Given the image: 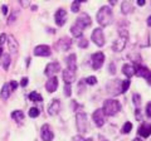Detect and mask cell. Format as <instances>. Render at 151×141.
I'll list each match as a JSON object with an SVG mask.
<instances>
[{
  "label": "cell",
  "instance_id": "obj_5",
  "mask_svg": "<svg viewBox=\"0 0 151 141\" xmlns=\"http://www.w3.org/2000/svg\"><path fill=\"white\" fill-rule=\"evenodd\" d=\"M76 121H77V129L81 134H84L88 129V122H87V115L84 112H78L76 115Z\"/></svg>",
  "mask_w": 151,
  "mask_h": 141
},
{
  "label": "cell",
  "instance_id": "obj_37",
  "mask_svg": "<svg viewBox=\"0 0 151 141\" xmlns=\"http://www.w3.org/2000/svg\"><path fill=\"white\" fill-rule=\"evenodd\" d=\"M9 84H10V90H12V92L17 90V87H18V83H17L15 81H10V83H9Z\"/></svg>",
  "mask_w": 151,
  "mask_h": 141
},
{
  "label": "cell",
  "instance_id": "obj_6",
  "mask_svg": "<svg viewBox=\"0 0 151 141\" xmlns=\"http://www.w3.org/2000/svg\"><path fill=\"white\" fill-rule=\"evenodd\" d=\"M91 62H92V68L93 69H100L102 68L103 63H105V54L102 52H96L91 55Z\"/></svg>",
  "mask_w": 151,
  "mask_h": 141
},
{
  "label": "cell",
  "instance_id": "obj_43",
  "mask_svg": "<svg viewBox=\"0 0 151 141\" xmlns=\"http://www.w3.org/2000/svg\"><path fill=\"white\" fill-rule=\"evenodd\" d=\"M20 4H22L23 6H29V5H30L29 1H20Z\"/></svg>",
  "mask_w": 151,
  "mask_h": 141
},
{
  "label": "cell",
  "instance_id": "obj_15",
  "mask_svg": "<svg viewBox=\"0 0 151 141\" xmlns=\"http://www.w3.org/2000/svg\"><path fill=\"white\" fill-rule=\"evenodd\" d=\"M57 88H58V79H57V77H50L48 81H47L45 83V90L48 91L49 93H53Z\"/></svg>",
  "mask_w": 151,
  "mask_h": 141
},
{
  "label": "cell",
  "instance_id": "obj_42",
  "mask_svg": "<svg viewBox=\"0 0 151 141\" xmlns=\"http://www.w3.org/2000/svg\"><path fill=\"white\" fill-rule=\"evenodd\" d=\"M135 116H136V119L137 120H141V115H140V110L139 109H137V111L135 112Z\"/></svg>",
  "mask_w": 151,
  "mask_h": 141
},
{
  "label": "cell",
  "instance_id": "obj_34",
  "mask_svg": "<svg viewBox=\"0 0 151 141\" xmlns=\"http://www.w3.org/2000/svg\"><path fill=\"white\" fill-rule=\"evenodd\" d=\"M64 95L67 97H70V95H72V87H70V84H64Z\"/></svg>",
  "mask_w": 151,
  "mask_h": 141
},
{
  "label": "cell",
  "instance_id": "obj_28",
  "mask_svg": "<svg viewBox=\"0 0 151 141\" xmlns=\"http://www.w3.org/2000/svg\"><path fill=\"white\" fill-rule=\"evenodd\" d=\"M9 64H10V55L5 54V55H4V58H3V68L5 70H8Z\"/></svg>",
  "mask_w": 151,
  "mask_h": 141
},
{
  "label": "cell",
  "instance_id": "obj_3",
  "mask_svg": "<svg viewBox=\"0 0 151 141\" xmlns=\"http://www.w3.org/2000/svg\"><path fill=\"white\" fill-rule=\"evenodd\" d=\"M102 111L106 116H113L121 111V103L117 100H106L103 102Z\"/></svg>",
  "mask_w": 151,
  "mask_h": 141
},
{
  "label": "cell",
  "instance_id": "obj_39",
  "mask_svg": "<svg viewBox=\"0 0 151 141\" xmlns=\"http://www.w3.org/2000/svg\"><path fill=\"white\" fill-rule=\"evenodd\" d=\"M73 141H86V140H84L81 135H78V136H74V137H73Z\"/></svg>",
  "mask_w": 151,
  "mask_h": 141
},
{
  "label": "cell",
  "instance_id": "obj_50",
  "mask_svg": "<svg viewBox=\"0 0 151 141\" xmlns=\"http://www.w3.org/2000/svg\"><path fill=\"white\" fill-rule=\"evenodd\" d=\"M132 141H142V140H140V139H134Z\"/></svg>",
  "mask_w": 151,
  "mask_h": 141
},
{
  "label": "cell",
  "instance_id": "obj_22",
  "mask_svg": "<svg viewBox=\"0 0 151 141\" xmlns=\"http://www.w3.org/2000/svg\"><path fill=\"white\" fill-rule=\"evenodd\" d=\"M10 93H12L10 84H9V83H5V84L3 86V88H1V92H0V97H1V100H3V101L8 100L9 96H10Z\"/></svg>",
  "mask_w": 151,
  "mask_h": 141
},
{
  "label": "cell",
  "instance_id": "obj_47",
  "mask_svg": "<svg viewBox=\"0 0 151 141\" xmlns=\"http://www.w3.org/2000/svg\"><path fill=\"white\" fill-rule=\"evenodd\" d=\"M110 4H111V5H115L116 1H115V0H110Z\"/></svg>",
  "mask_w": 151,
  "mask_h": 141
},
{
  "label": "cell",
  "instance_id": "obj_29",
  "mask_svg": "<svg viewBox=\"0 0 151 141\" xmlns=\"http://www.w3.org/2000/svg\"><path fill=\"white\" fill-rule=\"evenodd\" d=\"M132 100H134L135 106L139 109L140 105H141V96L139 95V93H134V95H132Z\"/></svg>",
  "mask_w": 151,
  "mask_h": 141
},
{
  "label": "cell",
  "instance_id": "obj_14",
  "mask_svg": "<svg viewBox=\"0 0 151 141\" xmlns=\"http://www.w3.org/2000/svg\"><path fill=\"white\" fill-rule=\"evenodd\" d=\"M40 136H42V140H43V141H52V140H53L54 134L52 132L49 125H43V126H42Z\"/></svg>",
  "mask_w": 151,
  "mask_h": 141
},
{
  "label": "cell",
  "instance_id": "obj_49",
  "mask_svg": "<svg viewBox=\"0 0 151 141\" xmlns=\"http://www.w3.org/2000/svg\"><path fill=\"white\" fill-rule=\"evenodd\" d=\"M147 83H149V84H150V86H151V77L149 78V81H147Z\"/></svg>",
  "mask_w": 151,
  "mask_h": 141
},
{
  "label": "cell",
  "instance_id": "obj_33",
  "mask_svg": "<svg viewBox=\"0 0 151 141\" xmlns=\"http://www.w3.org/2000/svg\"><path fill=\"white\" fill-rule=\"evenodd\" d=\"M78 47L79 48H87L88 47V40L86 38H81L78 42Z\"/></svg>",
  "mask_w": 151,
  "mask_h": 141
},
{
  "label": "cell",
  "instance_id": "obj_13",
  "mask_svg": "<svg viewBox=\"0 0 151 141\" xmlns=\"http://www.w3.org/2000/svg\"><path fill=\"white\" fill-rule=\"evenodd\" d=\"M54 47H55V49L62 50V52L68 50V49L70 48V39L67 38V37H64V38H60V39L54 44Z\"/></svg>",
  "mask_w": 151,
  "mask_h": 141
},
{
  "label": "cell",
  "instance_id": "obj_38",
  "mask_svg": "<svg viewBox=\"0 0 151 141\" xmlns=\"http://www.w3.org/2000/svg\"><path fill=\"white\" fill-rule=\"evenodd\" d=\"M28 81H29V79H28L27 77L22 78V81H20V86H22V87H25L27 84H28Z\"/></svg>",
  "mask_w": 151,
  "mask_h": 141
},
{
  "label": "cell",
  "instance_id": "obj_17",
  "mask_svg": "<svg viewBox=\"0 0 151 141\" xmlns=\"http://www.w3.org/2000/svg\"><path fill=\"white\" fill-rule=\"evenodd\" d=\"M59 110H60V102H59V100H53L50 102V105L48 106V114L50 116L57 115L59 112Z\"/></svg>",
  "mask_w": 151,
  "mask_h": 141
},
{
  "label": "cell",
  "instance_id": "obj_19",
  "mask_svg": "<svg viewBox=\"0 0 151 141\" xmlns=\"http://www.w3.org/2000/svg\"><path fill=\"white\" fill-rule=\"evenodd\" d=\"M8 47H9V50H10L13 54H17V53H18V50H19V44H18L17 39L14 38L13 35H9V37H8Z\"/></svg>",
  "mask_w": 151,
  "mask_h": 141
},
{
  "label": "cell",
  "instance_id": "obj_45",
  "mask_svg": "<svg viewBox=\"0 0 151 141\" xmlns=\"http://www.w3.org/2000/svg\"><path fill=\"white\" fill-rule=\"evenodd\" d=\"M147 25H149V27H151V15L147 18Z\"/></svg>",
  "mask_w": 151,
  "mask_h": 141
},
{
  "label": "cell",
  "instance_id": "obj_36",
  "mask_svg": "<svg viewBox=\"0 0 151 141\" xmlns=\"http://www.w3.org/2000/svg\"><path fill=\"white\" fill-rule=\"evenodd\" d=\"M146 115H147V117L151 119V102H149L147 106H146Z\"/></svg>",
  "mask_w": 151,
  "mask_h": 141
},
{
  "label": "cell",
  "instance_id": "obj_35",
  "mask_svg": "<svg viewBox=\"0 0 151 141\" xmlns=\"http://www.w3.org/2000/svg\"><path fill=\"white\" fill-rule=\"evenodd\" d=\"M8 40V35L5 33H3V34H0V45H3L5 42Z\"/></svg>",
  "mask_w": 151,
  "mask_h": 141
},
{
  "label": "cell",
  "instance_id": "obj_41",
  "mask_svg": "<svg viewBox=\"0 0 151 141\" xmlns=\"http://www.w3.org/2000/svg\"><path fill=\"white\" fill-rule=\"evenodd\" d=\"M1 10H3L4 15H6V14H8V6H6V5H3V6H1Z\"/></svg>",
  "mask_w": 151,
  "mask_h": 141
},
{
  "label": "cell",
  "instance_id": "obj_11",
  "mask_svg": "<svg viewBox=\"0 0 151 141\" xmlns=\"http://www.w3.org/2000/svg\"><path fill=\"white\" fill-rule=\"evenodd\" d=\"M34 54L38 55V57H49L52 54V49H50L49 45L40 44V45H37L34 48Z\"/></svg>",
  "mask_w": 151,
  "mask_h": 141
},
{
  "label": "cell",
  "instance_id": "obj_18",
  "mask_svg": "<svg viewBox=\"0 0 151 141\" xmlns=\"http://www.w3.org/2000/svg\"><path fill=\"white\" fill-rule=\"evenodd\" d=\"M67 69L72 70V72L77 70V57H76V54H73V53L67 57Z\"/></svg>",
  "mask_w": 151,
  "mask_h": 141
},
{
  "label": "cell",
  "instance_id": "obj_4",
  "mask_svg": "<svg viewBox=\"0 0 151 141\" xmlns=\"http://www.w3.org/2000/svg\"><path fill=\"white\" fill-rule=\"evenodd\" d=\"M127 40H129V33L126 30H120L119 38H117L115 42H113L112 49L115 52H121L125 49V47L127 44Z\"/></svg>",
  "mask_w": 151,
  "mask_h": 141
},
{
  "label": "cell",
  "instance_id": "obj_21",
  "mask_svg": "<svg viewBox=\"0 0 151 141\" xmlns=\"http://www.w3.org/2000/svg\"><path fill=\"white\" fill-rule=\"evenodd\" d=\"M122 73H124L127 78H131L132 76H135V65L125 64L124 67H122Z\"/></svg>",
  "mask_w": 151,
  "mask_h": 141
},
{
  "label": "cell",
  "instance_id": "obj_25",
  "mask_svg": "<svg viewBox=\"0 0 151 141\" xmlns=\"http://www.w3.org/2000/svg\"><path fill=\"white\" fill-rule=\"evenodd\" d=\"M29 100L33 102H42L43 101V97H42L38 92H32L29 95Z\"/></svg>",
  "mask_w": 151,
  "mask_h": 141
},
{
  "label": "cell",
  "instance_id": "obj_1",
  "mask_svg": "<svg viewBox=\"0 0 151 141\" xmlns=\"http://www.w3.org/2000/svg\"><path fill=\"white\" fill-rule=\"evenodd\" d=\"M91 24H92V20H91V18H89V15L86 13H82L81 15L76 19L74 24L70 27V33H72V35L76 37V38H81L83 34V30L86 29V28H88Z\"/></svg>",
  "mask_w": 151,
  "mask_h": 141
},
{
  "label": "cell",
  "instance_id": "obj_30",
  "mask_svg": "<svg viewBox=\"0 0 151 141\" xmlns=\"http://www.w3.org/2000/svg\"><path fill=\"white\" fill-rule=\"evenodd\" d=\"M129 88H130V79H125V81L121 83V93L126 92Z\"/></svg>",
  "mask_w": 151,
  "mask_h": 141
},
{
  "label": "cell",
  "instance_id": "obj_7",
  "mask_svg": "<svg viewBox=\"0 0 151 141\" xmlns=\"http://www.w3.org/2000/svg\"><path fill=\"white\" fill-rule=\"evenodd\" d=\"M91 38H92V42L96 45H98V47L105 45V34H103V30L101 28H96V29L92 32Z\"/></svg>",
  "mask_w": 151,
  "mask_h": 141
},
{
  "label": "cell",
  "instance_id": "obj_9",
  "mask_svg": "<svg viewBox=\"0 0 151 141\" xmlns=\"http://www.w3.org/2000/svg\"><path fill=\"white\" fill-rule=\"evenodd\" d=\"M92 119H93V122L97 127H102L103 124H105V114H103L102 109H97L94 111L92 114Z\"/></svg>",
  "mask_w": 151,
  "mask_h": 141
},
{
  "label": "cell",
  "instance_id": "obj_12",
  "mask_svg": "<svg viewBox=\"0 0 151 141\" xmlns=\"http://www.w3.org/2000/svg\"><path fill=\"white\" fill-rule=\"evenodd\" d=\"M135 74H136L137 77L145 78L146 81H149V78L151 77L150 69H149V68H146V67H144V65H140V64H137V65L135 67Z\"/></svg>",
  "mask_w": 151,
  "mask_h": 141
},
{
  "label": "cell",
  "instance_id": "obj_26",
  "mask_svg": "<svg viewBox=\"0 0 151 141\" xmlns=\"http://www.w3.org/2000/svg\"><path fill=\"white\" fill-rule=\"evenodd\" d=\"M84 0H76V1L72 3V5H70V9H72L73 13H78L79 12V6H81V3H83Z\"/></svg>",
  "mask_w": 151,
  "mask_h": 141
},
{
  "label": "cell",
  "instance_id": "obj_32",
  "mask_svg": "<svg viewBox=\"0 0 151 141\" xmlns=\"http://www.w3.org/2000/svg\"><path fill=\"white\" fill-rule=\"evenodd\" d=\"M84 82H86L87 84H89V86H93V84L97 83V78L94 76H89V77L86 78V81H84Z\"/></svg>",
  "mask_w": 151,
  "mask_h": 141
},
{
  "label": "cell",
  "instance_id": "obj_51",
  "mask_svg": "<svg viewBox=\"0 0 151 141\" xmlns=\"http://www.w3.org/2000/svg\"><path fill=\"white\" fill-rule=\"evenodd\" d=\"M86 141H93V139H91V137H89V139H87Z\"/></svg>",
  "mask_w": 151,
  "mask_h": 141
},
{
  "label": "cell",
  "instance_id": "obj_10",
  "mask_svg": "<svg viewBox=\"0 0 151 141\" xmlns=\"http://www.w3.org/2000/svg\"><path fill=\"white\" fill-rule=\"evenodd\" d=\"M59 70H60V64L58 62H52L47 64L44 73H45V76H48L50 78V77H54L57 72H59Z\"/></svg>",
  "mask_w": 151,
  "mask_h": 141
},
{
  "label": "cell",
  "instance_id": "obj_24",
  "mask_svg": "<svg viewBox=\"0 0 151 141\" xmlns=\"http://www.w3.org/2000/svg\"><path fill=\"white\" fill-rule=\"evenodd\" d=\"M12 119L15 120L17 122H22L23 120H24V112L20 111V110L13 111V112H12Z\"/></svg>",
  "mask_w": 151,
  "mask_h": 141
},
{
  "label": "cell",
  "instance_id": "obj_20",
  "mask_svg": "<svg viewBox=\"0 0 151 141\" xmlns=\"http://www.w3.org/2000/svg\"><path fill=\"white\" fill-rule=\"evenodd\" d=\"M74 79H76V72H72L69 69H65L63 72L64 84H72V82H74Z\"/></svg>",
  "mask_w": 151,
  "mask_h": 141
},
{
  "label": "cell",
  "instance_id": "obj_31",
  "mask_svg": "<svg viewBox=\"0 0 151 141\" xmlns=\"http://www.w3.org/2000/svg\"><path fill=\"white\" fill-rule=\"evenodd\" d=\"M29 116L32 117V119L38 117V116H39V110H38L37 107H32V109L29 110Z\"/></svg>",
  "mask_w": 151,
  "mask_h": 141
},
{
  "label": "cell",
  "instance_id": "obj_23",
  "mask_svg": "<svg viewBox=\"0 0 151 141\" xmlns=\"http://www.w3.org/2000/svg\"><path fill=\"white\" fill-rule=\"evenodd\" d=\"M121 10L124 14H130L131 12H134V4L131 1H124L121 5Z\"/></svg>",
  "mask_w": 151,
  "mask_h": 141
},
{
  "label": "cell",
  "instance_id": "obj_44",
  "mask_svg": "<svg viewBox=\"0 0 151 141\" xmlns=\"http://www.w3.org/2000/svg\"><path fill=\"white\" fill-rule=\"evenodd\" d=\"M137 5H140V6L145 5V0H137Z\"/></svg>",
  "mask_w": 151,
  "mask_h": 141
},
{
  "label": "cell",
  "instance_id": "obj_16",
  "mask_svg": "<svg viewBox=\"0 0 151 141\" xmlns=\"http://www.w3.org/2000/svg\"><path fill=\"white\" fill-rule=\"evenodd\" d=\"M137 132H139L140 136H142V137H149V136L151 135V124H146V122L141 124V126L137 130Z\"/></svg>",
  "mask_w": 151,
  "mask_h": 141
},
{
  "label": "cell",
  "instance_id": "obj_27",
  "mask_svg": "<svg viewBox=\"0 0 151 141\" xmlns=\"http://www.w3.org/2000/svg\"><path fill=\"white\" fill-rule=\"evenodd\" d=\"M131 130H132V124L127 121L126 124L124 125V127H122L121 132H122V134H125V135H127V134H130V132H131Z\"/></svg>",
  "mask_w": 151,
  "mask_h": 141
},
{
  "label": "cell",
  "instance_id": "obj_2",
  "mask_svg": "<svg viewBox=\"0 0 151 141\" xmlns=\"http://www.w3.org/2000/svg\"><path fill=\"white\" fill-rule=\"evenodd\" d=\"M112 20H113V14H112L111 6L108 5L102 6L97 13V23L101 27H107L111 24Z\"/></svg>",
  "mask_w": 151,
  "mask_h": 141
},
{
  "label": "cell",
  "instance_id": "obj_48",
  "mask_svg": "<svg viewBox=\"0 0 151 141\" xmlns=\"http://www.w3.org/2000/svg\"><path fill=\"white\" fill-rule=\"evenodd\" d=\"M3 55V49H1V47H0V57Z\"/></svg>",
  "mask_w": 151,
  "mask_h": 141
},
{
  "label": "cell",
  "instance_id": "obj_8",
  "mask_svg": "<svg viewBox=\"0 0 151 141\" xmlns=\"http://www.w3.org/2000/svg\"><path fill=\"white\" fill-rule=\"evenodd\" d=\"M54 20L58 27H63L65 24V20H67V12L63 8H59L54 14Z\"/></svg>",
  "mask_w": 151,
  "mask_h": 141
},
{
  "label": "cell",
  "instance_id": "obj_46",
  "mask_svg": "<svg viewBox=\"0 0 151 141\" xmlns=\"http://www.w3.org/2000/svg\"><path fill=\"white\" fill-rule=\"evenodd\" d=\"M100 141H108V140H106L103 136H100Z\"/></svg>",
  "mask_w": 151,
  "mask_h": 141
},
{
  "label": "cell",
  "instance_id": "obj_40",
  "mask_svg": "<svg viewBox=\"0 0 151 141\" xmlns=\"http://www.w3.org/2000/svg\"><path fill=\"white\" fill-rule=\"evenodd\" d=\"M115 72H116V70H115V64L111 63V64H110V73H111V74H113Z\"/></svg>",
  "mask_w": 151,
  "mask_h": 141
}]
</instances>
